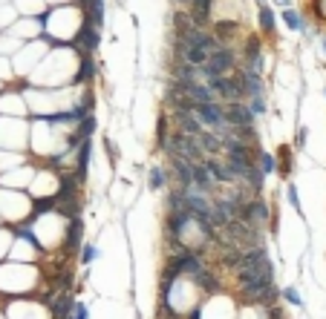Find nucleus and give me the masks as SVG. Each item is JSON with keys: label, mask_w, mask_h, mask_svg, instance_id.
I'll return each mask as SVG.
<instances>
[{"label": "nucleus", "mask_w": 326, "mask_h": 319, "mask_svg": "<svg viewBox=\"0 0 326 319\" xmlns=\"http://www.w3.org/2000/svg\"><path fill=\"white\" fill-rule=\"evenodd\" d=\"M32 210H35V202L32 196L21 193V190H6L0 187V216L12 224H21L26 218H32Z\"/></svg>", "instance_id": "1"}, {"label": "nucleus", "mask_w": 326, "mask_h": 319, "mask_svg": "<svg viewBox=\"0 0 326 319\" xmlns=\"http://www.w3.org/2000/svg\"><path fill=\"white\" fill-rule=\"evenodd\" d=\"M0 115L6 118H29L24 90H0Z\"/></svg>", "instance_id": "2"}, {"label": "nucleus", "mask_w": 326, "mask_h": 319, "mask_svg": "<svg viewBox=\"0 0 326 319\" xmlns=\"http://www.w3.org/2000/svg\"><path fill=\"white\" fill-rule=\"evenodd\" d=\"M32 176H35V167L32 164H18L12 170L0 172V187H6V190H26L29 182H32Z\"/></svg>", "instance_id": "3"}, {"label": "nucleus", "mask_w": 326, "mask_h": 319, "mask_svg": "<svg viewBox=\"0 0 326 319\" xmlns=\"http://www.w3.org/2000/svg\"><path fill=\"white\" fill-rule=\"evenodd\" d=\"M222 106H225V124L231 126V130H240V126H254L257 124V118L248 112L245 101H228V104H222Z\"/></svg>", "instance_id": "4"}, {"label": "nucleus", "mask_w": 326, "mask_h": 319, "mask_svg": "<svg viewBox=\"0 0 326 319\" xmlns=\"http://www.w3.org/2000/svg\"><path fill=\"white\" fill-rule=\"evenodd\" d=\"M174 124H176V130L179 132H185V136H194L197 138L205 126L199 124V118L194 112H188V110H174Z\"/></svg>", "instance_id": "5"}, {"label": "nucleus", "mask_w": 326, "mask_h": 319, "mask_svg": "<svg viewBox=\"0 0 326 319\" xmlns=\"http://www.w3.org/2000/svg\"><path fill=\"white\" fill-rule=\"evenodd\" d=\"M168 164H171V170H168V172H174L176 190H188V187H194V184H191V161L179 158V156H171Z\"/></svg>", "instance_id": "6"}, {"label": "nucleus", "mask_w": 326, "mask_h": 319, "mask_svg": "<svg viewBox=\"0 0 326 319\" xmlns=\"http://www.w3.org/2000/svg\"><path fill=\"white\" fill-rule=\"evenodd\" d=\"M147 187H150L153 193L171 187V172H168L165 164H150V167H147Z\"/></svg>", "instance_id": "7"}, {"label": "nucleus", "mask_w": 326, "mask_h": 319, "mask_svg": "<svg viewBox=\"0 0 326 319\" xmlns=\"http://www.w3.org/2000/svg\"><path fill=\"white\" fill-rule=\"evenodd\" d=\"M280 20L286 23V29H291V32H303L306 38H312V32H309V23H306V18H303L300 12L294 9H280Z\"/></svg>", "instance_id": "8"}, {"label": "nucleus", "mask_w": 326, "mask_h": 319, "mask_svg": "<svg viewBox=\"0 0 326 319\" xmlns=\"http://www.w3.org/2000/svg\"><path fill=\"white\" fill-rule=\"evenodd\" d=\"M197 144H199V150H202L205 156H220L222 152V138L217 136V132H211V130H202V132H199Z\"/></svg>", "instance_id": "9"}, {"label": "nucleus", "mask_w": 326, "mask_h": 319, "mask_svg": "<svg viewBox=\"0 0 326 319\" xmlns=\"http://www.w3.org/2000/svg\"><path fill=\"white\" fill-rule=\"evenodd\" d=\"M274 26H277V14H274V9L271 6H257V29H260V34H271L274 32Z\"/></svg>", "instance_id": "10"}, {"label": "nucleus", "mask_w": 326, "mask_h": 319, "mask_svg": "<svg viewBox=\"0 0 326 319\" xmlns=\"http://www.w3.org/2000/svg\"><path fill=\"white\" fill-rule=\"evenodd\" d=\"M257 167H260L263 176H274V172H277V156L268 152V150H260V152H257Z\"/></svg>", "instance_id": "11"}, {"label": "nucleus", "mask_w": 326, "mask_h": 319, "mask_svg": "<svg viewBox=\"0 0 326 319\" xmlns=\"http://www.w3.org/2000/svg\"><path fill=\"white\" fill-rule=\"evenodd\" d=\"M245 106H248V112L254 115L257 121L268 115V98H248V104H245Z\"/></svg>", "instance_id": "12"}, {"label": "nucleus", "mask_w": 326, "mask_h": 319, "mask_svg": "<svg viewBox=\"0 0 326 319\" xmlns=\"http://www.w3.org/2000/svg\"><path fill=\"white\" fill-rule=\"evenodd\" d=\"M98 256H101V248H98V244H93V242H87V244L81 248V256H78V262H81V264H93Z\"/></svg>", "instance_id": "13"}, {"label": "nucleus", "mask_w": 326, "mask_h": 319, "mask_svg": "<svg viewBox=\"0 0 326 319\" xmlns=\"http://www.w3.org/2000/svg\"><path fill=\"white\" fill-rule=\"evenodd\" d=\"M286 202H289L291 207H294V213L297 216H303V207H300V196H297V184H286Z\"/></svg>", "instance_id": "14"}, {"label": "nucleus", "mask_w": 326, "mask_h": 319, "mask_svg": "<svg viewBox=\"0 0 326 319\" xmlns=\"http://www.w3.org/2000/svg\"><path fill=\"white\" fill-rule=\"evenodd\" d=\"M280 296L286 299L289 305H294V308H303V296H300V290H297V288H294V285L283 288V290H280Z\"/></svg>", "instance_id": "15"}, {"label": "nucleus", "mask_w": 326, "mask_h": 319, "mask_svg": "<svg viewBox=\"0 0 326 319\" xmlns=\"http://www.w3.org/2000/svg\"><path fill=\"white\" fill-rule=\"evenodd\" d=\"M15 78V69H12V60L6 55H0V84H9Z\"/></svg>", "instance_id": "16"}, {"label": "nucleus", "mask_w": 326, "mask_h": 319, "mask_svg": "<svg viewBox=\"0 0 326 319\" xmlns=\"http://www.w3.org/2000/svg\"><path fill=\"white\" fill-rule=\"evenodd\" d=\"M12 23H15V6H6V9H3V3H0V29L6 32Z\"/></svg>", "instance_id": "17"}, {"label": "nucleus", "mask_w": 326, "mask_h": 319, "mask_svg": "<svg viewBox=\"0 0 326 319\" xmlns=\"http://www.w3.org/2000/svg\"><path fill=\"white\" fill-rule=\"evenodd\" d=\"M12 248V228H0V256H9Z\"/></svg>", "instance_id": "18"}, {"label": "nucleus", "mask_w": 326, "mask_h": 319, "mask_svg": "<svg viewBox=\"0 0 326 319\" xmlns=\"http://www.w3.org/2000/svg\"><path fill=\"white\" fill-rule=\"evenodd\" d=\"M87 316H90V308H87V302L75 299V302H72V319H87Z\"/></svg>", "instance_id": "19"}, {"label": "nucleus", "mask_w": 326, "mask_h": 319, "mask_svg": "<svg viewBox=\"0 0 326 319\" xmlns=\"http://www.w3.org/2000/svg\"><path fill=\"white\" fill-rule=\"evenodd\" d=\"M306 141H309V126L300 124V126H297V132H294V147H297V150L306 147Z\"/></svg>", "instance_id": "20"}, {"label": "nucleus", "mask_w": 326, "mask_h": 319, "mask_svg": "<svg viewBox=\"0 0 326 319\" xmlns=\"http://www.w3.org/2000/svg\"><path fill=\"white\" fill-rule=\"evenodd\" d=\"M291 3H294V0H268L271 9H291Z\"/></svg>", "instance_id": "21"}, {"label": "nucleus", "mask_w": 326, "mask_h": 319, "mask_svg": "<svg viewBox=\"0 0 326 319\" xmlns=\"http://www.w3.org/2000/svg\"><path fill=\"white\" fill-rule=\"evenodd\" d=\"M104 150H107V156H110V161H118V152H116V147H113L110 138H104Z\"/></svg>", "instance_id": "22"}, {"label": "nucleus", "mask_w": 326, "mask_h": 319, "mask_svg": "<svg viewBox=\"0 0 326 319\" xmlns=\"http://www.w3.org/2000/svg\"><path fill=\"white\" fill-rule=\"evenodd\" d=\"M176 6H185V9H191V3H194V0H174Z\"/></svg>", "instance_id": "23"}, {"label": "nucleus", "mask_w": 326, "mask_h": 319, "mask_svg": "<svg viewBox=\"0 0 326 319\" xmlns=\"http://www.w3.org/2000/svg\"><path fill=\"white\" fill-rule=\"evenodd\" d=\"M320 52H323V55H326V34H323V38H320Z\"/></svg>", "instance_id": "24"}, {"label": "nucleus", "mask_w": 326, "mask_h": 319, "mask_svg": "<svg viewBox=\"0 0 326 319\" xmlns=\"http://www.w3.org/2000/svg\"><path fill=\"white\" fill-rule=\"evenodd\" d=\"M254 3H257V6H266L268 0H254Z\"/></svg>", "instance_id": "25"}, {"label": "nucleus", "mask_w": 326, "mask_h": 319, "mask_svg": "<svg viewBox=\"0 0 326 319\" xmlns=\"http://www.w3.org/2000/svg\"><path fill=\"white\" fill-rule=\"evenodd\" d=\"M3 86H6V84H0V90H3Z\"/></svg>", "instance_id": "26"}, {"label": "nucleus", "mask_w": 326, "mask_h": 319, "mask_svg": "<svg viewBox=\"0 0 326 319\" xmlns=\"http://www.w3.org/2000/svg\"><path fill=\"white\" fill-rule=\"evenodd\" d=\"M323 95H326V90H323Z\"/></svg>", "instance_id": "27"}]
</instances>
